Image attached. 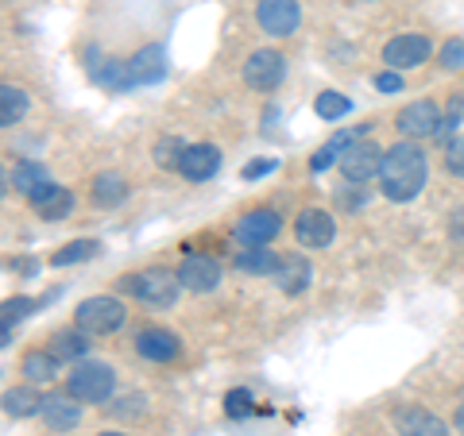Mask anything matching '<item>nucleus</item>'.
I'll return each instance as SVG.
<instances>
[{"instance_id":"nucleus-11","label":"nucleus","mask_w":464,"mask_h":436,"mask_svg":"<svg viewBox=\"0 0 464 436\" xmlns=\"http://www.w3.org/2000/svg\"><path fill=\"white\" fill-rule=\"evenodd\" d=\"M27 201L35 205V213L43 216V221H66L70 213H74V194L66 190V185H58V182H43L35 185L32 194H27Z\"/></svg>"},{"instance_id":"nucleus-7","label":"nucleus","mask_w":464,"mask_h":436,"mask_svg":"<svg viewBox=\"0 0 464 436\" xmlns=\"http://www.w3.org/2000/svg\"><path fill=\"white\" fill-rule=\"evenodd\" d=\"M279 232H283V221L271 209H252V213L240 216L237 228H232V240L240 247H267Z\"/></svg>"},{"instance_id":"nucleus-29","label":"nucleus","mask_w":464,"mask_h":436,"mask_svg":"<svg viewBox=\"0 0 464 436\" xmlns=\"http://www.w3.org/2000/svg\"><path fill=\"white\" fill-rule=\"evenodd\" d=\"M90 255H97V240H74V243H66L63 251H54L51 263L54 267H70V263H82V259H90Z\"/></svg>"},{"instance_id":"nucleus-8","label":"nucleus","mask_w":464,"mask_h":436,"mask_svg":"<svg viewBox=\"0 0 464 436\" xmlns=\"http://www.w3.org/2000/svg\"><path fill=\"white\" fill-rule=\"evenodd\" d=\"M283 78H286V58L279 51H252L248 62H244V81L259 93L275 90Z\"/></svg>"},{"instance_id":"nucleus-4","label":"nucleus","mask_w":464,"mask_h":436,"mask_svg":"<svg viewBox=\"0 0 464 436\" xmlns=\"http://www.w3.org/2000/svg\"><path fill=\"white\" fill-rule=\"evenodd\" d=\"M74 325L85 332V336H109V332H116L124 325V305L109 294L85 298L74 309Z\"/></svg>"},{"instance_id":"nucleus-26","label":"nucleus","mask_w":464,"mask_h":436,"mask_svg":"<svg viewBox=\"0 0 464 436\" xmlns=\"http://www.w3.org/2000/svg\"><path fill=\"white\" fill-rule=\"evenodd\" d=\"M8 182L27 197V194L35 190V185L47 182V166H43V163H32V158H27V163H16V170L8 174Z\"/></svg>"},{"instance_id":"nucleus-14","label":"nucleus","mask_w":464,"mask_h":436,"mask_svg":"<svg viewBox=\"0 0 464 436\" xmlns=\"http://www.w3.org/2000/svg\"><path fill=\"white\" fill-rule=\"evenodd\" d=\"M217 170H221V151H217L213 143H194V147H186L182 163H179V174L186 182H209Z\"/></svg>"},{"instance_id":"nucleus-30","label":"nucleus","mask_w":464,"mask_h":436,"mask_svg":"<svg viewBox=\"0 0 464 436\" xmlns=\"http://www.w3.org/2000/svg\"><path fill=\"white\" fill-rule=\"evenodd\" d=\"M182 155H186V143H182V139H174V136H163V139L155 143V163H159V166H167V170H179Z\"/></svg>"},{"instance_id":"nucleus-28","label":"nucleus","mask_w":464,"mask_h":436,"mask_svg":"<svg viewBox=\"0 0 464 436\" xmlns=\"http://www.w3.org/2000/svg\"><path fill=\"white\" fill-rule=\"evenodd\" d=\"M314 112L322 116V120H341V116H348V112H353V100H348V97H341L337 90H325L322 97L314 100Z\"/></svg>"},{"instance_id":"nucleus-13","label":"nucleus","mask_w":464,"mask_h":436,"mask_svg":"<svg viewBox=\"0 0 464 436\" xmlns=\"http://www.w3.org/2000/svg\"><path fill=\"white\" fill-rule=\"evenodd\" d=\"M295 236L302 247H310V251H322V247L333 243L337 236V224H333V216L325 209H302L298 213V224H295Z\"/></svg>"},{"instance_id":"nucleus-10","label":"nucleus","mask_w":464,"mask_h":436,"mask_svg":"<svg viewBox=\"0 0 464 436\" xmlns=\"http://www.w3.org/2000/svg\"><path fill=\"white\" fill-rule=\"evenodd\" d=\"M179 282L182 289H194V294H209L221 282V263L213 255H186L179 263Z\"/></svg>"},{"instance_id":"nucleus-5","label":"nucleus","mask_w":464,"mask_h":436,"mask_svg":"<svg viewBox=\"0 0 464 436\" xmlns=\"http://www.w3.org/2000/svg\"><path fill=\"white\" fill-rule=\"evenodd\" d=\"M337 166L344 174V182H372L380 178V166H383V147H375L372 139H353L348 147L341 151Z\"/></svg>"},{"instance_id":"nucleus-35","label":"nucleus","mask_w":464,"mask_h":436,"mask_svg":"<svg viewBox=\"0 0 464 436\" xmlns=\"http://www.w3.org/2000/svg\"><path fill=\"white\" fill-rule=\"evenodd\" d=\"M375 90H380V93H399L402 90L399 70H383V74H375Z\"/></svg>"},{"instance_id":"nucleus-36","label":"nucleus","mask_w":464,"mask_h":436,"mask_svg":"<svg viewBox=\"0 0 464 436\" xmlns=\"http://www.w3.org/2000/svg\"><path fill=\"white\" fill-rule=\"evenodd\" d=\"M275 170V158H264V163H248L244 166V178H259V174H271Z\"/></svg>"},{"instance_id":"nucleus-22","label":"nucleus","mask_w":464,"mask_h":436,"mask_svg":"<svg viewBox=\"0 0 464 436\" xmlns=\"http://www.w3.org/2000/svg\"><path fill=\"white\" fill-rule=\"evenodd\" d=\"M93 66V81L105 85L109 93H124L132 90V74H128V62H116V58H105V62H90Z\"/></svg>"},{"instance_id":"nucleus-2","label":"nucleus","mask_w":464,"mask_h":436,"mask_svg":"<svg viewBox=\"0 0 464 436\" xmlns=\"http://www.w3.org/2000/svg\"><path fill=\"white\" fill-rule=\"evenodd\" d=\"M124 289L132 298H140L143 305H155V309H170L179 301V270H163V267H151V270H140V274H128Z\"/></svg>"},{"instance_id":"nucleus-23","label":"nucleus","mask_w":464,"mask_h":436,"mask_svg":"<svg viewBox=\"0 0 464 436\" xmlns=\"http://www.w3.org/2000/svg\"><path fill=\"white\" fill-rule=\"evenodd\" d=\"M27 116V93L20 85H0V128H12Z\"/></svg>"},{"instance_id":"nucleus-1","label":"nucleus","mask_w":464,"mask_h":436,"mask_svg":"<svg viewBox=\"0 0 464 436\" xmlns=\"http://www.w3.org/2000/svg\"><path fill=\"white\" fill-rule=\"evenodd\" d=\"M426 174H430L426 151L414 139L391 143L383 151V166H380V190L391 201H414L426 185Z\"/></svg>"},{"instance_id":"nucleus-27","label":"nucleus","mask_w":464,"mask_h":436,"mask_svg":"<svg viewBox=\"0 0 464 436\" xmlns=\"http://www.w3.org/2000/svg\"><path fill=\"white\" fill-rule=\"evenodd\" d=\"M39 405H43V398L32 394L27 386L8 390V394H5V413L8 417H32V413H39Z\"/></svg>"},{"instance_id":"nucleus-21","label":"nucleus","mask_w":464,"mask_h":436,"mask_svg":"<svg viewBox=\"0 0 464 436\" xmlns=\"http://www.w3.org/2000/svg\"><path fill=\"white\" fill-rule=\"evenodd\" d=\"M310 274L314 270H310L306 259L290 255V259H283V263H279V270H275V282H279L283 294H302V289L310 286Z\"/></svg>"},{"instance_id":"nucleus-39","label":"nucleus","mask_w":464,"mask_h":436,"mask_svg":"<svg viewBox=\"0 0 464 436\" xmlns=\"http://www.w3.org/2000/svg\"><path fill=\"white\" fill-rule=\"evenodd\" d=\"M399 436H402V432H399Z\"/></svg>"},{"instance_id":"nucleus-12","label":"nucleus","mask_w":464,"mask_h":436,"mask_svg":"<svg viewBox=\"0 0 464 436\" xmlns=\"http://www.w3.org/2000/svg\"><path fill=\"white\" fill-rule=\"evenodd\" d=\"M430 39L426 35H395L383 47V62L387 70H414V66H422L426 58H430Z\"/></svg>"},{"instance_id":"nucleus-3","label":"nucleus","mask_w":464,"mask_h":436,"mask_svg":"<svg viewBox=\"0 0 464 436\" xmlns=\"http://www.w3.org/2000/svg\"><path fill=\"white\" fill-rule=\"evenodd\" d=\"M66 390L74 394L78 402H109L112 390H116V371L109 367V363H97V359H82L74 363V371H70L66 379Z\"/></svg>"},{"instance_id":"nucleus-6","label":"nucleus","mask_w":464,"mask_h":436,"mask_svg":"<svg viewBox=\"0 0 464 436\" xmlns=\"http://www.w3.org/2000/svg\"><path fill=\"white\" fill-rule=\"evenodd\" d=\"M256 24L275 39L295 35L298 24H302V8H298V0H259L256 5Z\"/></svg>"},{"instance_id":"nucleus-37","label":"nucleus","mask_w":464,"mask_h":436,"mask_svg":"<svg viewBox=\"0 0 464 436\" xmlns=\"http://www.w3.org/2000/svg\"><path fill=\"white\" fill-rule=\"evenodd\" d=\"M453 425H457V432H460V436H464V402H460V405H457V417H453Z\"/></svg>"},{"instance_id":"nucleus-32","label":"nucleus","mask_w":464,"mask_h":436,"mask_svg":"<svg viewBox=\"0 0 464 436\" xmlns=\"http://www.w3.org/2000/svg\"><path fill=\"white\" fill-rule=\"evenodd\" d=\"M225 413L228 417H248L252 413V394L248 390H232V394L225 398Z\"/></svg>"},{"instance_id":"nucleus-31","label":"nucleus","mask_w":464,"mask_h":436,"mask_svg":"<svg viewBox=\"0 0 464 436\" xmlns=\"http://www.w3.org/2000/svg\"><path fill=\"white\" fill-rule=\"evenodd\" d=\"M445 170L457 174V178H464V136L445 143Z\"/></svg>"},{"instance_id":"nucleus-20","label":"nucleus","mask_w":464,"mask_h":436,"mask_svg":"<svg viewBox=\"0 0 464 436\" xmlns=\"http://www.w3.org/2000/svg\"><path fill=\"white\" fill-rule=\"evenodd\" d=\"M279 263L283 259L271 251V247H244V251L237 255V270H244V274H259V279H275V270H279Z\"/></svg>"},{"instance_id":"nucleus-18","label":"nucleus","mask_w":464,"mask_h":436,"mask_svg":"<svg viewBox=\"0 0 464 436\" xmlns=\"http://www.w3.org/2000/svg\"><path fill=\"white\" fill-rule=\"evenodd\" d=\"M136 352L151 363H167L179 355V336L167 328H143V332H136Z\"/></svg>"},{"instance_id":"nucleus-17","label":"nucleus","mask_w":464,"mask_h":436,"mask_svg":"<svg viewBox=\"0 0 464 436\" xmlns=\"http://www.w3.org/2000/svg\"><path fill=\"white\" fill-rule=\"evenodd\" d=\"M128 74H132L136 85H151V81H163L167 78V54L163 47H143L128 58Z\"/></svg>"},{"instance_id":"nucleus-15","label":"nucleus","mask_w":464,"mask_h":436,"mask_svg":"<svg viewBox=\"0 0 464 436\" xmlns=\"http://www.w3.org/2000/svg\"><path fill=\"white\" fill-rule=\"evenodd\" d=\"M39 417L47 421V429L66 432V429H74L78 421H82V405H78V398L70 394V390H66V394H43Z\"/></svg>"},{"instance_id":"nucleus-38","label":"nucleus","mask_w":464,"mask_h":436,"mask_svg":"<svg viewBox=\"0 0 464 436\" xmlns=\"http://www.w3.org/2000/svg\"><path fill=\"white\" fill-rule=\"evenodd\" d=\"M97 436H124V432H97Z\"/></svg>"},{"instance_id":"nucleus-25","label":"nucleus","mask_w":464,"mask_h":436,"mask_svg":"<svg viewBox=\"0 0 464 436\" xmlns=\"http://www.w3.org/2000/svg\"><path fill=\"white\" fill-rule=\"evenodd\" d=\"M20 371H24L27 383H51L58 374V359L51 352H27L20 359Z\"/></svg>"},{"instance_id":"nucleus-19","label":"nucleus","mask_w":464,"mask_h":436,"mask_svg":"<svg viewBox=\"0 0 464 436\" xmlns=\"http://www.w3.org/2000/svg\"><path fill=\"white\" fill-rule=\"evenodd\" d=\"M85 347H90V340H85V332L74 325V328H58L51 344H47V352L58 359V363H82L85 359Z\"/></svg>"},{"instance_id":"nucleus-24","label":"nucleus","mask_w":464,"mask_h":436,"mask_svg":"<svg viewBox=\"0 0 464 436\" xmlns=\"http://www.w3.org/2000/svg\"><path fill=\"white\" fill-rule=\"evenodd\" d=\"M124 197H128V182L121 178V174H97V178H93V201L101 209L121 205Z\"/></svg>"},{"instance_id":"nucleus-16","label":"nucleus","mask_w":464,"mask_h":436,"mask_svg":"<svg viewBox=\"0 0 464 436\" xmlns=\"http://www.w3.org/2000/svg\"><path fill=\"white\" fill-rule=\"evenodd\" d=\"M395 429L402 436H449V425L441 417H433L426 405H402L395 413Z\"/></svg>"},{"instance_id":"nucleus-33","label":"nucleus","mask_w":464,"mask_h":436,"mask_svg":"<svg viewBox=\"0 0 464 436\" xmlns=\"http://www.w3.org/2000/svg\"><path fill=\"white\" fill-rule=\"evenodd\" d=\"M32 309H35L32 298H8V301H5V321H8V325H12V321H24V317L32 313Z\"/></svg>"},{"instance_id":"nucleus-34","label":"nucleus","mask_w":464,"mask_h":436,"mask_svg":"<svg viewBox=\"0 0 464 436\" xmlns=\"http://www.w3.org/2000/svg\"><path fill=\"white\" fill-rule=\"evenodd\" d=\"M441 66L445 70L464 66V43L460 39H453V43H445V47H441Z\"/></svg>"},{"instance_id":"nucleus-9","label":"nucleus","mask_w":464,"mask_h":436,"mask_svg":"<svg viewBox=\"0 0 464 436\" xmlns=\"http://www.w3.org/2000/svg\"><path fill=\"white\" fill-rule=\"evenodd\" d=\"M395 128L406 139H422V136H438L441 128V112L433 100H411L399 116H395Z\"/></svg>"}]
</instances>
